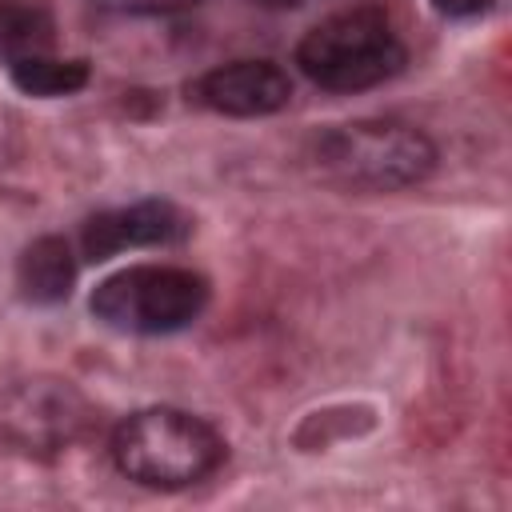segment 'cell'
Masks as SVG:
<instances>
[{
	"label": "cell",
	"mask_w": 512,
	"mask_h": 512,
	"mask_svg": "<svg viewBox=\"0 0 512 512\" xmlns=\"http://www.w3.org/2000/svg\"><path fill=\"white\" fill-rule=\"evenodd\" d=\"M440 16H452V20H468V16H480L488 12L496 0H432Z\"/></svg>",
	"instance_id": "cell-10"
},
{
	"label": "cell",
	"mask_w": 512,
	"mask_h": 512,
	"mask_svg": "<svg viewBox=\"0 0 512 512\" xmlns=\"http://www.w3.org/2000/svg\"><path fill=\"white\" fill-rule=\"evenodd\" d=\"M224 436L184 408H140L112 432L116 468L144 488H188L212 476L224 460Z\"/></svg>",
	"instance_id": "cell-1"
},
{
	"label": "cell",
	"mask_w": 512,
	"mask_h": 512,
	"mask_svg": "<svg viewBox=\"0 0 512 512\" xmlns=\"http://www.w3.org/2000/svg\"><path fill=\"white\" fill-rule=\"evenodd\" d=\"M12 84L28 96H72L88 84V64L56 60L48 52H28L12 60Z\"/></svg>",
	"instance_id": "cell-9"
},
{
	"label": "cell",
	"mask_w": 512,
	"mask_h": 512,
	"mask_svg": "<svg viewBox=\"0 0 512 512\" xmlns=\"http://www.w3.org/2000/svg\"><path fill=\"white\" fill-rule=\"evenodd\" d=\"M256 4H260V8H276V12H280V8H296V4H304V0H256Z\"/></svg>",
	"instance_id": "cell-12"
},
{
	"label": "cell",
	"mask_w": 512,
	"mask_h": 512,
	"mask_svg": "<svg viewBox=\"0 0 512 512\" xmlns=\"http://www.w3.org/2000/svg\"><path fill=\"white\" fill-rule=\"evenodd\" d=\"M200 0H128V8L136 12H176V8H192Z\"/></svg>",
	"instance_id": "cell-11"
},
{
	"label": "cell",
	"mask_w": 512,
	"mask_h": 512,
	"mask_svg": "<svg viewBox=\"0 0 512 512\" xmlns=\"http://www.w3.org/2000/svg\"><path fill=\"white\" fill-rule=\"evenodd\" d=\"M188 92L220 116H272L292 100V80L272 60H232L204 72Z\"/></svg>",
	"instance_id": "cell-7"
},
{
	"label": "cell",
	"mask_w": 512,
	"mask_h": 512,
	"mask_svg": "<svg viewBox=\"0 0 512 512\" xmlns=\"http://www.w3.org/2000/svg\"><path fill=\"white\" fill-rule=\"evenodd\" d=\"M316 172L348 192H396L436 168V144L400 120H352L316 136Z\"/></svg>",
	"instance_id": "cell-2"
},
{
	"label": "cell",
	"mask_w": 512,
	"mask_h": 512,
	"mask_svg": "<svg viewBox=\"0 0 512 512\" xmlns=\"http://www.w3.org/2000/svg\"><path fill=\"white\" fill-rule=\"evenodd\" d=\"M16 284H20L24 300H32V304H60V300H68V292L76 284V256H72L68 240H60V236L32 240L20 252Z\"/></svg>",
	"instance_id": "cell-8"
},
{
	"label": "cell",
	"mask_w": 512,
	"mask_h": 512,
	"mask_svg": "<svg viewBox=\"0 0 512 512\" xmlns=\"http://www.w3.org/2000/svg\"><path fill=\"white\" fill-rule=\"evenodd\" d=\"M408 60V48L392 16L376 4L332 12L296 44L300 72L328 92H364L392 80Z\"/></svg>",
	"instance_id": "cell-3"
},
{
	"label": "cell",
	"mask_w": 512,
	"mask_h": 512,
	"mask_svg": "<svg viewBox=\"0 0 512 512\" xmlns=\"http://www.w3.org/2000/svg\"><path fill=\"white\" fill-rule=\"evenodd\" d=\"M208 304V280L180 264H132L92 292V316L116 332L160 336L188 328Z\"/></svg>",
	"instance_id": "cell-4"
},
{
	"label": "cell",
	"mask_w": 512,
	"mask_h": 512,
	"mask_svg": "<svg viewBox=\"0 0 512 512\" xmlns=\"http://www.w3.org/2000/svg\"><path fill=\"white\" fill-rule=\"evenodd\" d=\"M192 232V220L172 200H136L96 212L80 232L84 260H108L124 248H172Z\"/></svg>",
	"instance_id": "cell-6"
},
{
	"label": "cell",
	"mask_w": 512,
	"mask_h": 512,
	"mask_svg": "<svg viewBox=\"0 0 512 512\" xmlns=\"http://www.w3.org/2000/svg\"><path fill=\"white\" fill-rule=\"evenodd\" d=\"M92 424V404L72 380L28 376L0 396V440L20 456H56Z\"/></svg>",
	"instance_id": "cell-5"
}]
</instances>
